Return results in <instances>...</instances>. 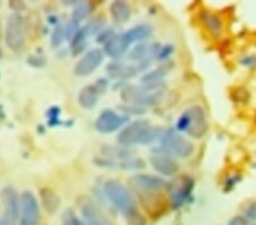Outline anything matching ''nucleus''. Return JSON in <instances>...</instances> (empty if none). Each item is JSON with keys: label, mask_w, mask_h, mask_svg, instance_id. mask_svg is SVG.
I'll return each mask as SVG.
<instances>
[{"label": "nucleus", "mask_w": 256, "mask_h": 225, "mask_svg": "<svg viewBox=\"0 0 256 225\" xmlns=\"http://www.w3.org/2000/svg\"><path fill=\"white\" fill-rule=\"evenodd\" d=\"M4 215L0 218V225H16L20 215V197L15 188L8 186L2 189Z\"/></svg>", "instance_id": "obj_7"}, {"label": "nucleus", "mask_w": 256, "mask_h": 225, "mask_svg": "<svg viewBox=\"0 0 256 225\" xmlns=\"http://www.w3.org/2000/svg\"><path fill=\"white\" fill-rule=\"evenodd\" d=\"M242 65H245V66H256V57L253 55L245 56L242 59Z\"/></svg>", "instance_id": "obj_31"}, {"label": "nucleus", "mask_w": 256, "mask_h": 225, "mask_svg": "<svg viewBox=\"0 0 256 225\" xmlns=\"http://www.w3.org/2000/svg\"><path fill=\"white\" fill-rule=\"evenodd\" d=\"M163 132L162 128L152 125L147 120H137L120 131L118 142L126 148L137 145H148L156 139H160Z\"/></svg>", "instance_id": "obj_2"}, {"label": "nucleus", "mask_w": 256, "mask_h": 225, "mask_svg": "<svg viewBox=\"0 0 256 225\" xmlns=\"http://www.w3.org/2000/svg\"><path fill=\"white\" fill-rule=\"evenodd\" d=\"M179 132L188 134L194 139H200L208 132V123L205 110L200 106H192L181 114L176 122Z\"/></svg>", "instance_id": "obj_4"}, {"label": "nucleus", "mask_w": 256, "mask_h": 225, "mask_svg": "<svg viewBox=\"0 0 256 225\" xmlns=\"http://www.w3.org/2000/svg\"><path fill=\"white\" fill-rule=\"evenodd\" d=\"M105 54L102 49L92 48L81 57L74 66V74L76 76H88L96 71L104 61Z\"/></svg>", "instance_id": "obj_10"}, {"label": "nucleus", "mask_w": 256, "mask_h": 225, "mask_svg": "<svg viewBox=\"0 0 256 225\" xmlns=\"http://www.w3.org/2000/svg\"><path fill=\"white\" fill-rule=\"evenodd\" d=\"M105 23L106 20L104 16L99 15V16H96V17H94L92 19H90L84 27H80V28L86 38H89V36L92 35H96L100 33V32L104 30Z\"/></svg>", "instance_id": "obj_22"}, {"label": "nucleus", "mask_w": 256, "mask_h": 225, "mask_svg": "<svg viewBox=\"0 0 256 225\" xmlns=\"http://www.w3.org/2000/svg\"><path fill=\"white\" fill-rule=\"evenodd\" d=\"M166 187L172 206L179 208L190 198L194 190V180L188 175H181L166 184Z\"/></svg>", "instance_id": "obj_8"}, {"label": "nucleus", "mask_w": 256, "mask_h": 225, "mask_svg": "<svg viewBox=\"0 0 256 225\" xmlns=\"http://www.w3.org/2000/svg\"><path fill=\"white\" fill-rule=\"evenodd\" d=\"M107 87H108V81L106 79H99L94 84L86 85L81 89L78 96L79 105L84 109H92L98 104L99 98L106 91Z\"/></svg>", "instance_id": "obj_12"}, {"label": "nucleus", "mask_w": 256, "mask_h": 225, "mask_svg": "<svg viewBox=\"0 0 256 225\" xmlns=\"http://www.w3.org/2000/svg\"><path fill=\"white\" fill-rule=\"evenodd\" d=\"M47 118H48V125L49 126H58L62 124L60 122V107H50L46 113Z\"/></svg>", "instance_id": "obj_26"}, {"label": "nucleus", "mask_w": 256, "mask_h": 225, "mask_svg": "<svg viewBox=\"0 0 256 225\" xmlns=\"http://www.w3.org/2000/svg\"><path fill=\"white\" fill-rule=\"evenodd\" d=\"M65 39H68V36H66V25H64V24H58V25H56V27L54 28L52 33V44L54 47H58L64 42Z\"/></svg>", "instance_id": "obj_25"}, {"label": "nucleus", "mask_w": 256, "mask_h": 225, "mask_svg": "<svg viewBox=\"0 0 256 225\" xmlns=\"http://www.w3.org/2000/svg\"><path fill=\"white\" fill-rule=\"evenodd\" d=\"M5 42L12 51L20 54L26 44V26L24 17L20 13L12 14L7 18L5 27Z\"/></svg>", "instance_id": "obj_6"}, {"label": "nucleus", "mask_w": 256, "mask_h": 225, "mask_svg": "<svg viewBox=\"0 0 256 225\" xmlns=\"http://www.w3.org/2000/svg\"><path fill=\"white\" fill-rule=\"evenodd\" d=\"M94 5L92 2L86 1V2H79L76 7L74 8L72 13V20L74 23L79 24L81 20L88 17V16L94 11Z\"/></svg>", "instance_id": "obj_23"}, {"label": "nucleus", "mask_w": 256, "mask_h": 225, "mask_svg": "<svg viewBox=\"0 0 256 225\" xmlns=\"http://www.w3.org/2000/svg\"><path fill=\"white\" fill-rule=\"evenodd\" d=\"M165 92V85L156 84H129L122 89L121 99L128 105H136L139 107H150L160 102Z\"/></svg>", "instance_id": "obj_3"}, {"label": "nucleus", "mask_w": 256, "mask_h": 225, "mask_svg": "<svg viewBox=\"0 0 256 225\" xmlns=\"http://www.w3.org/2000/svg\"><path fill=\"white\" fill-rule=\"evenodd\" d=\"M40 208L38 199L31 191L20 195V215L18 225H39Z\"/></svg>", "instance_id": "obj_9"}, {"label": "nucleus", "mask_w": 256, "mask_h": 225, "mask_svg": "<svg viewBox=\"0 0 256 225\" xmlns=\"http://www.w3.org/2000/svg\"><path fill=\"white\" fill-rule=\"evenodd\" d=\"M162 44L158 42H140L134 46L128 54V58L136 63H142V61H152L156 59L158 51Z\"/></svg>", "instance_id": "obj_14"}, {"label": "nucleus", "mask_w": 256, "mask_h": 225, "mask_svg": "<svg viewBox=\"0 0 256 225\" xmlns=\"http://www.w3.org/2000/svg\"><path fill=\"white\" fill-rule=\"evenodd\" d=\"M173 68L172 61H165V63L160 64V66L152 69V71L146 73L142 77V84H156V83H162V81L168 73L171 72Z\"/></svg>", "instance_id": "obj_18"}, {"label": "nucleus", "mask_w": 256, "mask_h": 225, "mask_svg": "<svg viewBox=\"0 0 256 225\" xmlns=\"http://www.w3.org/2000/svg\"><path fill=\"white\" fill-rule=\"evenodd\" d=\"M126 121L128 116L120 115L112 109H105L98 115L94 126H96L98 132L107 134L115 132L120 128H122Z\"/></svg>", "instance_id": "obj_13"}, {"label": "nucleus", "mask_w": 256, "mask_h": 225, "mask_svg": "<svg viewBox=\"0 0 256 225\" xmlns=\"http://www.w3.org/2000/svg\"><path fill=\"white\" fill-rule=\"evenodd\" d=\"M173 51H174V47L171 46V44H165V46L160 47L158 54L156 56V59L166 61V59L172 55Z\"/></svg>", "instance_id": "obj_28"}, {"label": "nucleus", "mask_w": 256, "mask_h": 225, "mask_svg": "<svg viewBox=\"0 0 256 225\" xmlns=\"http://www.w3.org/2000/svg\"><path fill=\"white\" fill-rule=\"evenodd\" d=\"M2 48H0V58H2Z\"/></svg>", "instance_id": "obj_34"}, {"label": "nucleus", "mask_w": 256, "mask_h": 225, "mask_svg": "<svg viewBox=\"0 0 256 225\" xmlns=\"http://www.w3.org/2000/svg\"><path fill=\"white\" fill-rule=\"evenodd\" d=\"M110 13L115 23H126L131 17V7L126 1H114L110 6Z\"/></svg>", "instance_id": "obj_19"}, {"label": "nucleus", "mask_w": 256, "mask_h": 225, "mask_svg": "<svg viewBox=\"0 0 256 225\" xmlns=\"http://www.w3.org/2000/svg\"><path fill=\"white\" fill-rule=\"evenodd\" d=\"M202 20H203L206 27L208 28L210 33L214 35H218L221 33L222 23L218 16L210 14V13H204L203 15H202Z\"/></svg>", "instance_id": "obj_24"}, {"label": "nucleus", "mask_w": 256, "mask_h": 225, "mask_svg": "<svg viewBox=\"0 0 256 225\" xmlns=\"http://www.w3.org/2000/svg\"><path fill=\"white\" fill-rule=\"evenodd\" d=\"M152 33V28L150 25L147 24H140V25L131 27L129 31L126 32V36L130 44L134 42H142L144 40L150 38Z\"/></svg>", "instance_id": "obj_20"}, {"label": "nucleus", "mask_w": 256, "mask_h": 225, "mask_svg": "<svg viewBox=\"0 0 256 225\" xmlns=\"http://www.w3.org/2000/svg\"><path fill=\"white\" fill-rule=\"evenodd\" d=\"M62 225H86V223L76 214V213L68 210L63 214Z\"/></svg>", "instance_id": "obj_27"}, {"label": "nucleus", "mask_w": 256, "mask_h": 225, "mask_svg": "<svg viewBox=\"0 0 256 225\" xmlns=\"http://www.w3.org/2000/svg\"><path fill=\"white\" fill-rule=\"evenodd\" d=\"M230 225H247V222L242 218H236L231 221Z\"/></svg>", "instance_id": "obj_33"}, {"label": "nucleus", "mask_w": 256, "mask_h": 225, "mask_svg": "<svg viewBox=\"0 0 256 225\" xmlns=\"http://www.w3.org/2000/svg\"><path fill=\"white\" fill-rule=\"evenodd\" d=\"M150 165L158 173L165 177H173L179 171V165L174 158L166 154H155L150 157Z\"/></svg>", "instance_id": "obj_16"}, {"label": "nucleus", "mask_w": 256, "mask_h": 225, "mask_svg": "<svg viewBox=\"0 0 256 225\" xmlns=\"http://www.w3.org/2000/svg\"><path fill=\"white\" fill-rule=\"evenodd\" d=\"M246 215L252 220L256 219V202L250 205L248 208H247V211H246Z\"/></svg>", "instance_id": "obj_32"}, {"label": "nucleus", "mask_w": 256, "mask_h": 225, "mask_svg": "<svg viewBox=\"0 0 256 225\" xmlns=\"http://www.w3.org/2000/svg\"><path fill=\"white\" fill-rule=\"evenodd\" d=\"M130 42L128 41L124 33H115L104 44V54L113 59H118L126 54L129 49Z\"/></svg>", "instance_id": "obj_17"}, {"label": "nucleus", "mask_w": 256, "mask_h": 225, "mask_svg": "<svg viewBox=\"0 0 256 225\" xmlns=\"http://www.w3.org/2000/svg\"><path fill=\"white\" fill-rule=\"evenodd\" d=\"M79 206L86 225H114L112 221L107 218L100 208L90 198H82Z\"/></svg>", "instance_id": "obj_11"}, {"label": "nucleus", "mask_w": 256, "mask_h": 225, "mask_svg": "<svg viewBox=\"0 0 256 225\" xmlns=\"http://www.w3.org/2000/svg\"><path fill=\"white\" fill-rule=\"evenodd\" d=\"M131 186L144 192H155L166 187L168 182L162 178L150 174H136L130 179Z\"/></svg>", "instance_id": "obj_15"}, {"label": "nucleus", "mask_w": 256, "mask_h": 225, "mask_svg": "<svg viewBox=\"0 0 256 225\" xmlns=\"http://www.w3.org/2000/svg\"><path fill=\"white\" fill-rule=\"evenodd\" d=\"M114 34L115 32L112 30V28H104V30L97 35V42L105 44Z\"/></svg>", "instance_id": "obj_29"}, {"label": "nucleus", "mask_w": 256, "mask_h": 225, "mask_svg": "<svg viewBox=\"0 0 256 225\" xmlns=\"http://www.w3.org/2000/svg\"><path fill=\"white\" fill-rule=\"evenodd\" d=\"M104 192L110 203L126 216L128 223L130 225H138L137 223H144V219L139 215L137 210V203L126 188L115 180H108L104 184Z\"/></svg>", "instance_id": "obj_1"}, {"label": "nucleus", "mask_w": 256, "mask_h": 225, "mask_svg": "<svg viewBox=\"0 0 256 225\" xmlns=\"http://www.w3.org/2000/svg\"><path fill=\"white\" fill-rule=\"evenodd\" d=\"M160 149L168 156H176L180 158H188L194 153V145L181 136L179 131L168 129L164 130L162 137L160 139Z\"/></svg>", "instance_id": "obj_5"}, {"label": "nucleus", "mask_w": 256, "mask_h": 225, "mask_svg": "<svg viewBox=\"0 0 256 225\" xmlns=\"http://www.w3.org/2000/svg\"><path fill=\"white\" fill-rule=\"evenodd\" d=\"M28 61L32 65V66L38 67V66H44V63H46V59H44L42 56H39V55H36H36H32V56H31V58H30V59H28Z\"/></svg>", "instance_id": "obj_30"}, {"label": "nucleus", "mask_w": 256, "mask_h": 225, "mask_svg": "<svg viewBox=\"0 0 256 225\" xmlns=\"http://www.w3.org/2000/svg\"><path fill=\"white\" fill-rule=\"evenodd\" d=\"M40 198L41 203H42L44 207L49 213H55L58 211L60 206V200L55 192L52 190L48 189V188H44L40 190Z\"/></svg>", "instance_id": "obj_21"}]
</instances>
